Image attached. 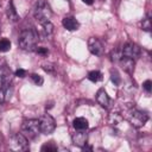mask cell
Returning <instances> with one entry per match:
<instances>
[{
    "label": "cell",
    "instance_id": "12",
    "mask_svg": "<svg viewBox=\"0 0 152 152\" xmlns=\"http://www.w3.org/2000/svg\"><path fill=\"white\" fill-rule=\"evenodd\" d=\"M6 14H7L8 20H11V21H13V23H15V21H18V20H19V14H18V12H17V10H15L14 4H13V1H12V0L7 4Z\"/></svg>",
    "mask_w": 152,
    "mask_h": 152
},
{
    "label": "cell",
    "instance_id": "19",
    "mask_svg": "<svg viewBox=\"0 0 152 152\" xmlns=\"http://www.w3.org/2000/svg\"><path fill=\"white\" fill-rule=\"evenodd\" d=\"M42 26H43V31L45 32V34L50 36V34L53 32V25H52L51 21H46V23L42 24Z\"/></svg>",
    "mask_w": 152,
    "mask_h": 152
},
{
    "label": "cell",
    "instance_id": "10",
    "mask_svg": "<svg viewBox=\"0 0 152 152\" xmlns=\"http://www.w3.org/2000/svg\"><path fill=\"white\" fill-rule=\"evenodd\" d=\"M62 24H63L64 28L68 30V31H76V30L80 28V23L74 17H65L62 20Z\"/></svg>",
    "mask_w": 152,
    "mask_h": 152
},
{
    "label": "cell",
    "instance_id": "4",
    "mask_svg": "<svg viewBox=\"0 0 152 152\" xmlns=\"http://www.w3.org/2000/svg\"><path fill=\"white\" fill-rule=\"evenodd\" d=\"M148 120V115L141 110H138V109H133L128 113V121L132 126L139 128V127H142Z\"/></svg>",
    "mask_w": 152,
    "mask_h": 152
},
{
    "label": "cell",
    "instance_id": "24",
    "mask_svg": "<svg viewBox=\"0 0 152 152\" xmlns=\"http://www.w3.org/2000/svg\"><path fill=\"white\" fill-rule=\"evenodd\" d=\"M36 51L38 55H42V56H48V53H49V50L46 48H38V49H36Z\"/></svg>",
    "mask_w": 152,
    "mask_h": 152
},
{
    "label": "cell",
    "instance_id": "21",
    "mask_svg": "<svg viewBox=\"0 0 152 152\" xmlns=\"http://www.w3.org/2000/svg\"><path fill=\"white\" fill-rule=\"evenodd\" d=\"M31 80L33 81V83H34L36 86H39V87L44 83L43 77H42L40 75H38V74H32V75H31Z\"/></svg>",
    "mask_w": 152,
    "mask_h": 152
},
{
    "label": "cell",
    "instance_id": "28",
    "mask_svg": "<svg viewBox=\"0 0 152 152\" xmlns=\"http://www.w3.org/2000/svg\"><path fill=\"white\" fill-rule=\"evenodd\" d=\"M66 1H68V0H66Z\"/></svg>",
    "mask_w": 152,
    "mask_h": 152
},
{
    "label": "cell",
    "instance_id": "14",
    "mask_svg": "<svg viewBox=\"0 0 152 152\" xmlns=\"http://www.w3.org/2000/svg\"><path fill=\"white\" fill-rule=\"evenodd\" d=\"M121 64H122V68L127 71V72H132L133 68H134V61L131 59V58H126V57H121Z\"/></svg>",
    "mask_w": 152,
    "mask_h": 152
},
{
    "label": "cell",
    "instance_id": "8",
    "mask_svg": "<svg viewBox=\"0 0 152 152\" xmlns=\"http://www.w3.org/2000/svg\"><path fill=\"white\" fill-rule=\"evenodd\" d=\"M88 49H89V51H90L93 55L100 56V55H102L103 45H102V43H101L97 38L90 37V38L88 39Z\"/></svg>",
    "mask_w": 152,
    "mask_h": 152
},
{
    "label": "cell",
    "instance_id": "23",
    "mask_svg": "<svg viewBox=\"0 0 152 152\" xmlns=\"http://www.w3.org/2000/svg\"><path fill=\"white\" fill-rule=\"evenodd\" d=\"M142 88H144L147 93H150V91H151V88H152V82H151L150 80H146V81L142 83Z\"/></svg>",
    "mask_w": 152,
    "mask_h": 152
},
{
    "label": "cell",
    "instance_id": "16",
    "mask_svg": "<svg viewBox=\"0 0 152 152\" xmlns=\"http://www.w3.org/2000/svg\"><path fill=\"white\" fill-rule=\"evenodd\" d=\"M11 49V42L7 38H0V52H7Z\"/></svg>",
    "mask_w": 152,
    "mask_h": 152
},
{
    "label": "cell",
    "instance_id": "5",
    "mask_svg": "<svg viewBox=\"0 0 152 152\" xmlns=\"http://www.w3.org/2000/svg\"><path fill=\"white\" fill-rule=\"evenodd\" d=\"M39 128L43 134H51L56 128V121L50 114H43L39 119Z\"/></svg>",
    "mask_w": 152,
    "mask_h": 152
},
{
    "label": "cell",
    "instance_id": "3",
    "mask_svg": "<svg viewBox=\"0 0 152 152\" xmlns=\"http://www.w3.org/2000/svg\"><path fill=\"white\" fill-rule=\"evenodd\" d=\"M21 132L23 134L28 138V139H34L39 132H40V128H39V120L37 119H28V120H25L21 125Z\"/></svg>",
    "mask_w": 152,
    "mask_h": 152
},
{
    "label": "cell",
    "instance_id": "18",
    "mask_svg": "<svg viewBox=\"0 0 152 152\" xmlns=\"http://www.w3.org/2000/svg\"><path fill=\"white\" fill-rule=\"evenodd\" d=\"M42 151L43 152H45V151H48V152H55V151H57V146L52 141H50V142H46V144H44L42 146Z\"/></svg>",
    "mask_w": 152,
    "mask_h": 152
},
{
    "label": "cell",
    "instance_id": "1",
    "mask_svg": "<svg viewBox=\"0 0 152 152\" xmlns=\"http://www.w3.org/2000/svg\"><path fill=\"white\" fill-rule=\"evenodd\" d=\"M37 43H38V34L36 33L34 30L26 28L20 32L18 38V44L20 49L25 51H33L37 48Z\"/></svg>",
    "mask_w": 152,
    "mask_h": 152
},
{
    "label": "cell",
    "instance_id": "22",
    "mask_svg": "<svg viewBox=\"0 0 152 152\" xmlns=\"http://www.w3.org/2000/svg\"><path fill=\"white\" fill-rule=\"evenodd\" d=\"M141 27H142V30L144 31H151V20H150V18H145L144 20H142V23H141Z\"/></svg>",
    "mask_w": 152,
    "mask_h": 152
},
{
    "label": "cell",
    "instance_id": "9",
    "mask_svg": "<svg viewBox=\"0 0 152 152\" xmlns=\"http://www.w3.org/2000/svg\"><path fill=\"white\" fill-rule=\"evenodd\" d=\"M71 139H72V142L74 145L78 146V147H83L84 145H87V140H88V135L84 131H77L75 132L72 135H71Z\"/></svg>",
    "mask_w": 152,
    "mask_h": 152
},
{
    "label": "cell",
    "instance_id": "13",
    "mask_svg": "<svg viewBox=\"0 0 152 152\" xmlns=\"http://www.w3.org/2000/svg\"><path fill=\"white\" fill-rule=\"evenodd\" d=\"M72 126L77 131H84L88 128L89 125H88V120L86 118H76L72 122Z\"/></svg>",
    "mask_w": 152,
    "mask_h": 152
},
{
    "label": "cell",
    "instance_id": "2",
    "mask_svg": "<svg viewBox=\"0 0 152 152\" xmlns=\"http://www.w3.org/2000/svg\"><path fill=\"white\" fill-rule=\"evenodd\" d=\"M33 15H34V19L39 24L50 21L52 17V10L46 0H37L34 8H33Z\"/></svg>",
    "mask_w": 152,
    "mask_h": 152
},
{
    "label": "cell",
    "instance_id": "11",
    "mask_svg": "<svg viewBox=\"0 0 152 152\" xmlns=\"http://www.w3.org/2000/svg\"><path fill=\"white\" fill-rule=\"evenodd\" d=\"M96 101L99 102V104H100L101 107L107 108V107L109 106L110 99H109L108 94L106 93V90H104L103 88H101V89L97 90V93H96Z\"/></svg>",
    "mask_w": 152,
    "mask_h": 152
},
{
    "label": "cell",
    "instance_id": "27",
    "mask_svg": "<svg viewBox=\"0 0 152 152\" xmlns=\"http://www.w3.org/2000/svg\"><path fill=\"white\" fill-rule=\"evenodd\" d=\"M82 2H84L86 5H93L94 0H82Z\"/></svg>",
    "mask_w": 152,
    "mask_h": 152
},
{
    "label": "cell",
    "instance_id": "26",
    "mask_svg": "<svg viewBox=\"0 0 152 152\" xmlns=\"http://www.w3.org/2000/svg\"><path fill=\"white\" fill-rule=\"evenodd\" d=\"M4 84H5V82H4V76L0 74V89L4 88Z\"/></svg>",
    "mask_w": 152,
    "mask_h": 152
},
{
    "label": "cell",
    "instance_id": "17",
    "mask_svg": "<svg viewBox=\"0 0 152 152\" xmlns=\"http://www.w3.org/2000/svg\"><path fill=\"white\" fill-rule=\"evenodd\" d=\"M121 120H122V116L119 114V113H113V114H110V116H109V122H110V125H118V124H120L121 122Z\"/></svg>",
    "mask_w": 152,
    "mask_h": 152
},
{
    "label": "cell",
    "instance_id": "25",
    "mask_svg": "<svg viewBox=\"0 0 152 152\" xmlns=\"http://www.w3.org/2000/svg\"><path fill=\"white\" fill-rule=\"evenodd\" d=\"M25 75H26V71H25L24 69L19 68V69H17V70H15V76H17V77L23 78V77H25Z\"/></svg>",
    "mask_w": 152,
    "mask_h": 152
},
{
    "label": "cell",
    "instance_id": "6",
    "mask_svg": "<svg viewBox=\"0 0 152 152\" xmlns=\"http://www.w3.org/2000/svg\"><path fill=\"white\" fill-rule=\"evenodd\" d=\"M10 148L13 151H26L28 150L27 138L24 134L17 133L10 139Z\"/></svg>",
    "mask_w": 152,
    "mask_h": 152
},
{
    "label": "cell",
    "instance_id": "15",
    "mask_svg": "<svg viewBox=\"0 0 152 152\" xmlns=\"http://www.w3.org/2000/svg\"><path fill=\"white\" fill-rule=\"evenodd\" d=\"M102 78V74L99 71V70H91L88 72V80L91 81V82H99L100 80Z\"/></svg>",
    "mask_w": 152,
    "mask_h": 152
},
{
    "label": "cell",
    "instance_id": "20",
    "mask_svg": "<svg viewBox=\"0 0 152 152\" xmlns=\"http://www.w3.org/2000/svg\"><path fill=\"white\" fill-rule=\"evenodd\" d=\"M110 80H112V82H114V84H116V86H119V84L121 83V77L119 76V72H118L116 70H112V71H110Z\"/></svg>",
    "mask_w": 152,
    "mask_h": 152
},
{
    "label": "cell",
    "instance_id": "7",
    "mask_svg": "<svg viewBox=\"0 0 152 152\" xmlns=\"http://www.w3.org/2000/svg\"><path fill=\"white\" fill-rule=\"evenodd\" d=\"M121 57H126V58H131L134 59L140 55V48L134 44V43H126L121 50Z\"/></svg>",
    "mask_w": 152,
    "mask_h": 152
}]
</instances>
